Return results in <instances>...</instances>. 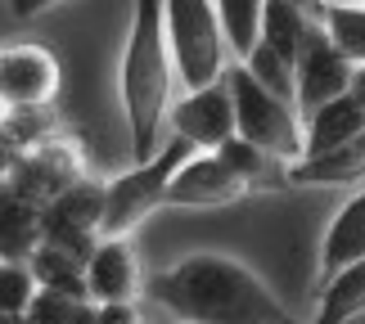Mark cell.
I'll return each mask as SVG.
<instances>
[{"label":"cell","instance_id":"obj_17","mask_svg":"<svg viewBox=\"0 0 365 324\" xmlns=\"http://www.w3.org/2000/svg\"><path fill=\"white\" fill-rule=\"evenodd\" d=\"M356 315H365V257L339 271L320 288V311L312 324H347Z\"/></svg>","mask_w":365,"mask_h":324},{"label":"cell","instance_id":"obj_9","mask_svg":"<svg viewBox=\"0 0 365 324\" xmlns=\"http://www.w3.org/2000/svg\"><path fill=\"white\" fill-rule=\"evenodd\" d=\"M352 73L356 63L347 59V54L329 41L325 27H312V36H307L302 46V59H298V113L302 122L312 117L316 108H325L329 100H343L347 90H352Z\"/></svg>","mask_w":365,"mask_h":324},{"label":"cell","instance_id":"obj_23","mask_svg":"<svg viewBox=\"0 0 365 324\" xmlns=\"http://www.w3.org/2000/svg\"><path fill=\"white\" fill-rule=\"evenodd\" d=\"M212 153H217V158L230 167L235 176H244L252 189H262V185H275V180H266V176H271V162H275V158H271L266 149H257L252 140H244V135H230L226 145H217Z\"/></svg>","mask_w":365,"mask_h":324},{"label":"cell","instance_id":"obj_2","mask_svg":"<svg viewBox=\"0 0 365 324\" xmlns=\"http://www.w3.org/2000/svg\"><path fill=\"white\" fill-rule=\"evenodd\" d=\"M176 59L167 41V9L163 0H135L131 36L122 50V113L131 135V158L149 162L172 135V90H176Z\"/></svg>","mask_w":365,"mask_h":324},{"label":"cell","instance_id":"obj_1","mask_svg":"<svg viewBox=\"0 0 365 324\" xmlns=\"http://www.w3.org/2000/svg\"><path fill=\"white\" fill-rule=\"evenodd\" d=\"M149 298L185 324H298L279 298L226 252H190L149 279Z\"/></svg>","mask_w":365,"mask_h":324},{"label":"cell","instance_id":"obj_5","mask_svg":"<svg viewBox=\"0 0 365 324\" xmlns=\"http://www.w3.org/2000/svg\"><path fill=\"white\" fill-rule=\"evenodd\" d=\"M190 140L167 135V145L153 153L149 162H135L131 172H122L108 180V207H104V239H131V230L145 216H153L158 207H167L176 172L194 158Z\"/></svg>","mask_w":365,"mask_h":324},{"label":"cell","instance_id":"obj_20","mask_svg":"<svg viewBox=\"0 0 365 324\" xmlns=\"http://www.w3.org/2000/svg\"><path fill=\"white\" fill-rule=\"evenodd\" d=\"M320 27L329 32V41L339 46L356 68L365 63V0H329Z\"/></svg>","mask_w":365,"mask_h":324},{"label":"cell","instance_id":"obj_25","mask_svg":"<svg viewBox=\"0 0 365 324\" xmlns=\"http://www.w3.org/2000/svg\"><path fill=\"white\" fill-rule=\"evenodd\" d=\"M54 5H63V0H5L9 19H19V23H27V19H41V14H46V9H54Z\"/></svg>","mask_w":365,"mask_h":324},{"label":"cell","instance_id":"obj_27","mask_svg":"<svg viewBox=\"0 0 365 324\" xmlns=\"http://www.w3.org/2000/svg\"><path fill=\"white\" fill-rule=\"evenodd\" d=\"M347 95H356V100L365 104V63H361L356 73H352V90H347Z\"/></svg>","mask_w":365,"mask_h":324},{"label":"cell","instance_id":"obj_11","mask_svg":"<svg viewBox=\"0 0 365 324\" xmlns=\"http://www.w3.org/2000/svg\"><path fill=\"white\" fill-rule=\"evenodd\" d=\"M252 185L244 176H235L217 153H194V158L176 172L167 207H230L248 199Z\"/></svg>","mask_w":365,"mask_h":324},{"label":"cell","instance_id":"obj_8","mask_svg":"<svg viewBox=\"0 0 365 324\" xmlns=\"http://www.w3.org/2000/svg\"><path fill=\"white\" fill-rule=\"evenodd\" d=\"M59 86H63L59 59L46 46H27V41L5 46V54H0V104H5V113L50 108L59 100Z\"/></svg>","mask_w":365,"mask_h":324},{"label":"cell","instance_id":"obj_26","mask_svg":"<svg viewBox=\"0 0 365 324\" xmlns=\"http://www.w3.org/2000/svg\"><path fill=\"white\" fill-rule=\"evenodd\" d=\"M298 9H307L312 19H325V9H329V0H293Z\"/></svg>","mask_w":365,"mask_h":324},{"label":"cell","instance_id":"obj_18","mask_svg":"<svg viewBox=\"0 0 365 324\" xmlns=\"http://www.w3.org/2000/svg\"><path fill=\"white\" fill-rule=\"evenodd\" d=\"M266 5H271V0H217V19H221V32L230 41L235 63H244L248 54L262 46Z\"/></svg>","mask_w":365,"mask_h":324},{"label":"cell","instance_id":"obj_16","mask_svg":"<svg viewBox=\"0 0 365 324\" xmlns=\"http://www.w3.org/2000/svg\"><path fill=\"white\" fill-rule=\"evenodd\" d=\"M320 19H312L307 9H298L293 0H271L266 5V27H262V41L271 46L275 54H284V59L298 68L302 59V46H307V36H312V27Z\"/></svg>","mask_w":365,"mask_h":324},{"label":"cell","instance_id":"obj_6","mask_svg":"<svg viewBox=\"0 0 365 324\" xmlns=\"http://www.w3.org/2000/svg\"><path fill=\"white\" fill-rule=\"evenodd\" d=\"M77 180H86V162H81L77 140L68 135H50L23 153H5V194L50 203L63 189H73Z\"/></svg>","mask_w":365,"mask_h":324},{"label":"cell","instance_id":"obj_19","mask_svg":"<svg viewBox=\"0 0 365 324\" xmlns=\"http://www.w3.org/2000/svg\"><path fill=\"white\" fill-rule=\"evenodd\" d=\"M27 266H32V275L41 279V288H50V293H68V298L91 302V293H86V261L73 257V252L41 244V252H36V257L27 261Z\"/></svg>","mask_w":365,"mask_h":324},{"label":"cell","instance_id":"obj_4","mask_svg":"<svg viewBox=\"0 0 365 324\" xmlns=\"http://www.w3.org/2000/svg\"><path fill=\"white\" fill-rule=\"evenodd\" d=\"M226 81H230V95H235V126H240L235 135L252 140L257 149H266L284 167L302 162L307 158V122H302L298 104H289L275 90H266L244 63H230Z\"/></svg>","mask_w":365,"mask_h":324},{"label":"cell","instance_id":"obj_21","mask_svg":"<svg viewBox=\"0 0 365 324\" xmlns=\"http://www.w3.org/2000/svg\"><path fill=\"white\" fill-rule=\"evenodd\" d=\"M36 298H41V279L32 275V266L27 261H0V315H5V324L27 320Z\"/></svg>","mask_w":365,"mask_h":324},{"label":"cell","instance_id":"obj_13","mask_svg":"<svg viewBox=\"0 0 365 324\" xmlns=\"http://www.w3.org/2000/svg\"><path fill=\"white\" fill-rule=\"evenodd\" d=\"M361 257H365V185L325 225V239H320V284H329L334 275L347 271Z\"/></svg>","mask_w":365,"mask_h":324},{"label":"cell","instance_id":"obj_24","mask_svg":"<svg viewBox=\"0 0 365 324\" xmlns=\"http://www.w3.org/2000/svg\"><path fill=\"white\" fill-rule=\"evenodd\" d=\"M95 320L100 324H140L135 302H108V306H95Z\"/></svg>","mask_w":365,"mask_h":324},{"label":"cell","instance_id":"obj_14","mask_svg":"<svg viewBox=\"0 0 365 324\" xmlns=\"http://www.w3.org/2000/svg\"><path fill=\"white\" fill-rule=\"evenodd\" d=\"M365 135V104L356 95H343V100H329L325 108H316L307 117V158H325V153H339L347 145H356Z\"/></svg>","mask_w":365,"mask_h":324},{"label":"cell","instance_id":"obj_10","mask_svg":"<svg viewBox=\"0 0 365 324\" xmlns=\"http://www.w3.org/2000/svg\"><path fill=\"white\" fill-rule=\"evenodd\" d=\"M240 131L235 126V95H230V81H217V86H203V90H185L172 108V135L190 140L199 153H212L217 145Z\"/></svg>","mask_w":365,"mask_h":324},{"label":"cell","instance_id":"obj_15","mask_svg":"<svg viewBox=\"0 0 365 324\" xmlns=\"http://www.w3.org/2000/svg\"><path fill=\"white\" fill-rule=\"evenodd\" d=\"M46 244V203L5 194V216H0V261H32Z\"/></svg>","mask_w":365,"mask_h":324},{"label":"cell","instance_id":"obj_3","mask_svg":"<svg viewBox=\"0 0 365 324\" xmlns=\"http://www.w3.org/2000/svg\"><path fill=\"white\" fill-rule=\"evenodd\" d=\"M167 9V41H172L176 77L185 90H203L226 81L235 54L221 32L217 0H163Z\"/></svg>","mask_w":365,"mask_h":324},{"label":"cell","instance_id":"obj_22","mask_svg":"<svg viewBox=\"0 0 365 324\" xmlns=\"http://www.w3.org/2000/svg\"><path fill=\"white\" fill-rule=\"evenodd\" d=\"M244 68H248V73L262 81L266 90H275L279 100L298 104V68H293V63L284 59V54H275L271 46H266V41H262V46H257V50H252L248 59H244Z\"/></svg>","mask_w":365,"mask_h":324},{"label":"cell","instance_id":"obj_7","mask_svg":"<svg viewBox=\"0 0 365 324\" xmlns=\"http://www.w3.org/2000/svg\"><path fill=\"white\" fill-rule=\"evenodd\" d=\"M104 207H108V185L91 176L77 180L73 189H63L59 199L46 203V244L91 261V252L104 239Z\"/></svg>","mask_w":365,"mask_h":324},{"label":"cell","instance_id":"obj_12","mask_svg":"<svg viewBox=\"0 0 365 324\" xmlns=\"http://www.w3.org/2000/svg\"><path fill=\"white\" fill-rule=\"evenodd\" d=\"M140 261L131 239H100V248L86 261V293L95 306L108 302H135L140 298Z\"/></svg>","mask_w":365,"mask_h":324}]
</instances>
